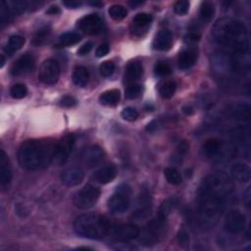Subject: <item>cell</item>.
Segmentation results:
<instances>
[{"mask_svg":"<svg viewBox=\"0 0 251 251\" xmlns=\"http://www.w3.org/2000/svg\"><path fill=\"white\" fill-rule=\"evenodd\" d=\"M233 192L234 184L228 175L216 173L207 176L197 192L200 215L208 221H216L223 214Z\"/></svg>","mask_w":251,"mask_h":251,"instance_id":"obj_1","label":"cell"},{"mask_svg":"<svg viewBox=\"0 0 251 251\" xmlns=\"http://www.w3.org/2000/svg\"><path fill=\"white\" fill-rule=\"evenodd\" d=\"M57 142L51 140H29L18 150V161L28 171L44 170L54 161Z\"/></svg>","mask_w":251,"mask_h":251,"instance_id":"obj_2","label":"cell"},{"mask_svg":"<svg viewBox=\"0 0 251 251\" xmlns=\"http://www.w3.org/2000/svg\"><path fill=\"white\" fill-rule=\"evenodd\" d=\"M216 44L231 49L233 52L249 50V38L245 26L232 18H222L212 30Z\"/></svg>","mask_w":251,"mask_h":251,"instance_id":"obj_3","label":"cell"},{"mask_svg":"<svg viewBox=\"0 0 251 251\" xmlns=\"http://www.w3.org/2000/svg\"><path fill=\"white\" fill-rule=\"evenodd\" d=\"M113 225L104 216L88 213L78 216L74 222V230L77 235L91 239H102L111 235Z\"/></svg>","mask_w":251,"mask_h":251,"instance_id":"obj_4","label":"cell"},{"mask_svg":"<svg viewBox=\"0 0 251 251\" xmlns=\"http://www.w3.org/2000/svg\"><path fill=\"white\" fill-rule=\"evenodd\" d=\"M167 229L166 219L157 216L144 227L141 233V242L144 246H152L160 242L165 236Z\"/></svg>","mask_w":251,"mask_h":251,"instance_id":"obj_5","label":"cell"},{"mask_svg":"<svg viewBox=\"0 0 251 251\" xmlns=\"http://www.w3.org/2000/svg\"><path fill=\"white\" fill-rule=\"evenodd\" d=\"M131 204V188L121 185L108 200L109 210L114 214H122L129 209Z\"/></svg>","mask_w":251,"mask_h":251,"instance_id":"obj_6","label":"cell"},{"mask_svg":"<svg viewBox=\"0 0 251 251\" xmlns=\"http://www.w3.org/2000/svg\"><path fill=\"white\" fill-rule=\"evenodd\" d=\"M100 189L93 185H87L79 189L74 196L73 203L78 209H89L98 200Z\"/></svg>","mask_w":251,"mask_h":251,"instance_id":"obj_7","label":"cell"},{"mask_svg":"<svg viewBox=\"0 0 251 251\" xmlns=\"http://www.w3.org/2000/svg\"><path fill=\"white\" fill-rule=\"evenodd\" d=\"M28 8V2L24 0L1 1L0 3V21L2 27L10 23L15 17L23 14Z\"/></svg>","mask_w":251,"mask_h":251,"instance_id":"obj_8","label":"cell"},{"mask_svg":"<svg viewBox=\"0 0 251 251\" xmlns=\"http://www.w3.org/2000/svg\"><path fill=\"white\" fill-rule=\"evenodd\" d=\"M61 74V68L57 61L53 59H47L39 68L38 78L47 86H52L57 83Z\"/></svg>","mask_w":251,"mask_h":251,"instance_id":"obj_9","label":"cell"},{"mask_svg":"<svg viewBox=\"0 0 251 251\" xmlns=\"http://www.w3.org/2000/svg\"><path fill=\"white\" fill-rule=\"evenodd\" d=\"M111 235L117 241L127 242L139 237L141 235V229L139 226L132 223L121 224L113 227Z\"/></svg>","mask_w":251,"mask_h":251,"instance_id":"obj_10","label":"cell"},{"mask_svg":"<svg viewBox=\"0 0 251 251\" xmlns=\"http://www.w3.org/2000/svg\"><path fill=\"white\" fill-rule=\"evenodd\" d=\"M246 225V218L239 210H231L228 212L225 221L224 228L230 234H239L243 232Z\"/></svg>","mask_w":251,"mask_h":251,"instance_id":"obj_11","label":"cell"},{"mask_svg":"<svg viewBox=\"0 0 251 251\" xmlns=\"http://www.w3.org/2000/svg\"><path fill=\"white\" fill-rule=\"evenodd\" d=\"M74 144L75 136L73 134L66 135L60 141L57 142L54 160L58 165H64L68 161Z\"/></svg>","mask_w":251,"mask_h":251,"instance_id":"obj_12","label":"cell"},{"mask_svg":"<svg viewBox=\"0 0 251 251\" xmlns=\"http://www.w3.org/2000/svg\"><path fill=\"white\" fill-rule=\"evenodd\" d=\"M78 28L87 34H97L102 29V20L96 14H91L82 17L78 22Z\"/></svg>","mask_w":251,"mask_h":251,"instance_id":"obj_13","label":"cell"},{"mask_svg":"<svg viewBox=\"0 0 251 251\" xmlns=\"http://www.w3.org/2000/svg\"><path fill=\"white\" fill-rule=\"evenodd\" d=\"M34 58L31 54H25L21 56L12 66L11 74L14 77L23 76L31 72L34 68Z\"/></svg>","mask_w":251,"mask_h":251,"instance_id":"obj_14","label":"cell"},{"mask_svg":"<svg viewBox=\"0 0 251 251\" xmlns=\"http://www.w3.org/2000/svg\"><path fill=\"white\" fill-rule=\"evenodd\" d=\"M82 162L88 168H94L97 166L104 158V152L98 145H92L82 153Z\"/></svg>","mask_w":251,"mask_h":251,"instance_id":"obj_15","label":"cell"},{"mask_svg":"<svg viewBox=\"0 0 251 251\" xmlns=\"http://www.w3.org/2000/svg\"><path fill=\"white\" fill-rule=\"evenodd\" d=\"M12 180V169L10 160L6 152L1 149L0 151V186L2 188H6Z\"/></svg>","mask_w":251,"mask_h":251,"instance_id":"obj_16","label":"cell"},{"mask_svg":"<svg viewBox=\"0 0 251 251\" xmlns=\"http://www.w3.org/2000/svg\"><path fill=\"white\" fill-rule=\"evenodd\" d=\"M85 178V173L79 167H70L63 171L61 175L62 183L67 187H77Z\"/></svg>","mask_w":251,"mask_h":251,"instance_id":"obj_17","label":"cell"},{"mask_svg":"<svg viewBox=\"0 0 251 251\" xmlns=\"http://www.w3.org/2000/svg\"><path fill=\"white\" fill-rule=\"evenodd\" d=\"M172 44H173L172 32L169 30L163 29L159 31L158 33L156 34L153 41V47L159 51H166L171 48Z\"/></svg>","mask_w":251,"mask_h":251,"instance_id":"obj_18","label":"cell"},{"mask_svg":"<svg viewBox=\"0 0 251 251\" xmlns=\"http://www.w3.org/2000/svg\"><path fill=\"white\" fill-rule=\"evenodd\" d=\"M117 176V169L113 165H107L102 167L99 170L94 172L92 176V179L100 184V185H106L111 183Z\"/></svg>","mask_w":251,"mask_h":251,"instance_id":"obj_19","label":"cell"},{"mask_svg":"<svg viewBox=\"0 0 251 251\" xmlns=\"http://www.w3.org/2000/svg\"><path fill=\"white\" fill-rule=\"evenodd\" d=\"M231 176L238 183H247L250 181L251 171L246 164L236 163L231 168Z\"/></svg>","mask_w":251,"mask_h":251,"instance_id":"obj_20","label":"cell"},{"mask_svg":"<svg viewBox=\"0 0 251 251\" xmlns=\"http://www.w3.org/2000/svg\"><path fill=\"white\" fill-rule=\"evenodd\" d=\"M151 211V198L148 192L144 191L139 198L138 209L136 210L134 217L137 219H142L148 216Z\"/></svg>","mask_w":251,"mask_h":251,"instance_id":"obj_21","label":"cell"},{"mask_svg":"<svg viewBox=\"0 0 251 251\" xmlns=\"http://www.w3.org/2000/svg\"><path fill=\"white\" fill-rule=\"evenodd\" d=\"M222 150H223L222 141L217 139H209L205 141L202 146L203 154L209 159H212L219 156Z\"/></svg>","mask_w":251,"mask_h":251,"instance_id":"obj_22","label":"cell"},{"mask_svg":"<svg viewBox=\"0 0 251 251\" xmlns=\"http://www.w3.org/2000/svg\"><path fill=\"white\" fill-rule=\"evenodd\" d=\"M227 114L237 121H248L250 118V107L246 104H235L229 108Z\"/></svg>","mask_w":251,"mask_h":251,"instance_id":"obj_23","label":"cell"},{"mask_svg":"<svg viewBox=\"0 0 251 251\" xmlns=\"http://www.w3.org/2000/svg\"><path fill=\"white\" fill-rule=\"evenodd\" d=\"M143 74V67L139 62L130 63L126 68L125 73V80L127 82L134 83L137 79H139Z\"/></svg>","mask_w":251,"mask_h":251,"instance_id":"obj_24","label":"cell"},{"mask_svg":"<svg viewBox=\"0 0 251 251\" xmlns=\"http://www.w3.org/2000/svg\"><path fill=\"white\" fill-rule=\"evenodd\" d=\"M73 82L78 88H85L90 80V72L86 67L78 66L73 73Z\"/></svg>","mask_w":251,"mask_h":251,"instance_id":"obj_25","label":"cell"},{"mask_svg":"<svg viewBox=\"0 0 251 251\" xmlns=\"http://www.w3.org/2000/svg\"><path fill=\"white\" fill-rule=\"evenodd\" d=\"M197 60V53L194 50H185L178 58V65L182 70H188L191 68Z\"/></svg>","mask_w":251,"mask_h":251,"instance_id":"obj_26","label":"cell"},{"mask_svg":"<svg viewBox=\"0 0 251 251\" xmlns=\"http://www.w3.org/2000/svg\"><path fill=\"white\" fill-rule=\"evenodd\" d=\"M81 39V35L76 31H68L61 34L58 38L56 44L57 47H72L79 43Z\"/></svg>","mask_w":251,"mask_h":251,"instance_id":"obj_27","label":"cell"},{"mask_svg":"<svg viewBox=\"0 0 251 251\" xmlns=\"http://www.w3.org/2000/svg\"><path fill=\"white\" fill-rule=\"evenodd\" d=\"M121 93L118 90H109L104 92L99 96V102L104 106H115L119 103Z\"/></svg>","mask_w":251,"mask_h":251,"instance_id":"obj_28","label":"cell"},{"mask_svg":"<svg viewBox=\"0 0 251 251\" xmlns=\"http://www.w3.org/2000/svg\"><path fill=\"white\" fill-rule=\"evenodd\" d=\"M25 45V38L19 34L12 35L8 43L4 48V51L8 55H13L16 51L22 48V47Z\"/></svg>","mask_w":251,"mask_h":251,"instance_id":"obj_29","label":"cell"},{"mask_svg":"<svg viewBox=\"0 0 251 251\" xmlns=\"http://www.w3.org/2000/svg\"><path fill=\"white\" fill-rule=\"evenodd\" d=\"M177 91V83L172 79L163 81L159 87V94L165 99L172 98Z\"/></svg>","mask_w":251,"mask_h":251,"instance_id":"obj_30","label":"cell"},{"mask_svg":"<svg viewBox=\"0 0 251 251\" xmlns=\"http://www.w3.org/2000/svg\"><path fill=\"white\" fill-rule=\"evenodd\" d=\"M215 15V6L212 2L209 1H204L202 2L201 6H200V16L201 18L206 21L209 22L213 19Z\"/></svg>","mask_w":251,"mask_h":251,"instance_id":"obj_31","label":"cell"},{"mask_svg":"<svg viewBox=\"0 0 251 251\" xmlns=\"http://www.w3.org/2000/svg\"><path fill=\"white\" fill-rule=\"evenodd\" d=\"M164 175L166 180L171 185L177 186L182 183V176L180 172L176 168H174V167H168V168H166L164 171Z\"/></svg>","mask_w":251,"mask_h":251,"instance_id":"obj_32","label":"cell"},{"mask_svg":"<svg viewBox=\"0 0 251 251\" xmlns=\"http://www.w3.org/2000/svg\"><path fill=\"white\" fill-rule=\"evenodd\" d=\"M108 13L110 15V17L114 20V21H121L124 20L128 15V11L124 6L122 5H112L109 10Z\"/></svg>","mask_w":251,"mask_h":251,"instance_id":"obj_33","label":"cell"},{"mask_svg":"<svg viewBox=\"0 0 251 251\" xmlns=\"http://www.w3.org/2000/svg\"><path fill=\"white\" fill-rule=\"evenodd\" d=\"M175 205L176 204H175V200L174 199H167V200H165L161 204V206L159 208L158 216L161 217V218L167 219V217H168L170 215V213L172 212Z\"/></svg>","mask_w":251,"mask_h":251,"instance_id":"obj_34","label":"cell"},{"mask_svg":"<svg viewBox=\"0 0 251 251\" xmlns=\"http://www.w3.org/2000/svg\"><path fill=\"white\" fill-rule=\"evenodd\" d=\"M50 34V30L47 27L40 29L39 31H36V33L34 34L33 36V39H32V44L34 46H41L44 45L46 41L47 40L48 36Z\"/></svg>","mask_w":251,"mask_h":251,"instance_id":"obj_35","label":"cell"},{"mask_svg":"<svg viewBox=\"0 0 251 251\" xmlns=\"http://www.w3.org/2000/svg\"><path fill=\"white\" fill-rule=\"evenodd\" d=\"M142 93V87L138 83H131L128 88L125 91L126 98L128 99H136L138 98Z\"/></svg>","mask_w":251,"mask_h":251,"instance_id":"obj_36","label":"cell"},{"mask_svg":"<svg viewBox=\"0 0 251 251\" xmlns=\"http://www.w3.org/2000/svg\"><path fill=\"white\" fill-rule=\"evenodd\" d=\"M10 94L15 99H22L27 96L28 89L23 83H17L14 85L10 90Z\"/></svg>","mask_w":251,"mask_h":251,"instance_id":"obj_37","label":"cell"},{"mask_svg":"<svg viewBox=\"0 0 251 251\" xmlns=\"http://www.w3.org/2000/svg\"><path fill=\"white\" fill-rule=\"evenodd\" d=\"M133 22L138 28H144L152 22V16L147 13H139L136 15Z\"/></svg>","mask_w":251,"mask_h":251,"instance_id":"obj_38","label":"cell"},{"mask_svg":"<svg viewBox=\"0 0 251 251\" xmlns=\"http://www.w3.org/2000/svg\"><path fill=\"white\" fill-rule=\"evenodd\" d=\"M115 64L112 61H105L99 67V73L102 77L108 78L115 72Z\"/></svg>","mask_w":251,"mask_h":251,"instance_id":"obj_39","label":"cell"},{"mask_svg":"<svg viewBox=\"0 0 251 251\" xmlns=\"http://www.w3.org/2000/svg\"><path fill=\"white\" fill-rule=\"evenodd\" d=\"M121 116H122V118H123L124 120H126V121H128V122H134V121H136V120L139 118L140 114H139V112H138L135 108H133V107H127V108H125V109L122 111Z\"/></svg>","mask_w":251,"mask_h":251,"instance_id":"obj_40","label":"cell"},{"mask_svg":"<svg viewBox=\"0 0 251 251\" xmlns=\"http://www.w3.org/2000/svg\"><path fill=\"white\" fill-rule=\"evenodd\" d=\"M154 71H155L156 75H158L160 77H165L172 73V68L170 67L169 64L164 63V62H159L155 65Z\"/></svg>","mask_w":251,"mask_h":251,"instance_id":"obj_41","label":"cell"},{"mask_svg":"<svg viewBox=\"0 0 251 251\" xmlns=\"http://www.w3.org/2000/svg\"><path fill=\"white\" fill-rule=\"evenodd\" d=\"M189 5H190L189 2L187 1V0H180V1L176 2L174 6V11L176 14L180 16H184L188 12Z\"/></svg>","mask_w":251,"mask_h":251,"instance_id":"obj_42","label":"cell"},{"mask_svg":"<svg viewBox=\"0 0 251 251\" xmlns=\"http://www.w3.org/2000/svg\"><path fill=\"white\" fill-rule=\"evenodd\" d=\"M178 241L182 247H188L189 245V235L185 229L180 230L178 234Z\"/></svg>","mask_w":251,"mask_h":251,"instance_id":"obj_43","label":"cell"},{"mask_svg":"<svg viewBox=\"0 0 251 251\" xmlns=\"http://www.w3.org/2000/svg\"><path fill=\"white\" fill-rule=\"evenodd\" d=\"M60 105L62 107H66V108H70V107H73L77 104V100L75 97H73L72 95H65L63 96L60 101H59Z\"/></svg>","mask_w":251,"mask_h":251,"instance_id":"obj_44","label":"cell"},{"mask_svg":"<svg viewBox=\"0 0 251 251\" xmlns=\"http://www.w3.org/2000/svg\"><path fill=\"white\" fill-rule=\"evenodd\" d=\"M109 51H110V46L107 43H105V44H102L101 46H99L97 47V49L95 51V54H96L97 57L100 58V57L106 56L109 53Z\"/></svg>","mask_w":251,"mask_h":251,"instance_id":"obj_45","label":"cell"},{"mask_svg":"<svg viewBox=\"0 0 251 251\" xmlns=\"http://www.w3.org/2000/svg\"><path fill=\"white\" fill-rule=\"evenodd\" d=\"M93 47H94L93 43H91V41H88V43H86L85 45L81 46V47H79V49L78 50V54L80 55V56L87 55V54H89V53L92 51Z\"/></svg>","mask_w":251,"mask_h":251,"instance_id":"obj_46","label":"cell"},{"mask_svg":"<svg viewBox=\"0 0 251 251\" xmlns=\"http://www.w3.org/2000/svg\"><path fill=\"white\" fill-rule=\"evenodd\" d=\"M200 39V35L197 34V33H188L187 36H186V40L187 41H192V43H195V41H198Z\"/></svg>","mask_w":251,"mask_h":251,"instance_id":"obj_47","label":"cell"},{"mask_svg":"<svg viewBox=\"0 0 251 251\" xmlns=\"http://www.w3.org/2000/svg\"><path fill=\"white\" fill-rule=\"evenodd\" d=\"M63 4L69 8H78L79 7L82 3L79 1H64Z\"/></svg>","mask_w":251,"mask_h":251,"instance_id":"obj_48","label":"cell"},{"mask_svg":"<svg viewBox=\"0 0 251 251\" xmlns=\"http://www.w3.org/2000/svg\"><path fill=\"white\" fill-rule=\"evenodd\" d=\"M60 13V10L57 6H53L51 8H49V10L47 11V14H51V15H56V14H59Z\"/></svg>","mask_w":251,"mask_h":251,"instance_id":"obj_49","label":"cell"},{"mask_svg":"<svg viewBox=\"0 0 251 251\" xmlns=\"http://www.w3.org/2000/svg\"><path fill=\"white\" fill-rule=\"evenodd\" d=\"M184 112L187 115H190V114H192V109L190 107H184Z\"/></svg>","mask_w":251,"mask_h":251,"instance_id":"obj_50","label":"cell"},{"mask_svg":"<svg viewBox=\"0 0 251 251\" xmlns=\"http://www.w3.org/2000/svg\"><path fill=\"white\" fill-rule=\"evenodd\" d=\"M129 4H130L131 6H133V7H136V6H138V5L142 4V2H141V1H132V2H130Z\"/></svg>","mask_w":251,"mask_h":251,"instance_id":"obj_51","label":"cell"},{"mask_svg":"<svg viewBox=\"0 0 251 251\" xmlns=\"http://www.w3.org/2000/svg\"><path fill=\"white\" fill-rule=\"evenodd\" d=\"M5 64V58H4V55H1V65H0V67H3Z\"/></svg>","mask_w":251,"mask_h":251,"instance_id":"obj_52","label":"cell"}]
</instances>
